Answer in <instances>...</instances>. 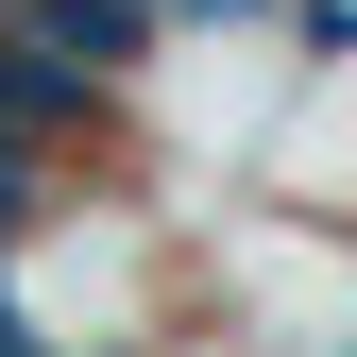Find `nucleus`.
Instances as JSON below:
<instances>
[{
    "instance_id": "1",
    "label": "nucleus",
    "mask_w": 357,
    "mask_h": 357,
    "mask_svg": "<svg viewBox=\"0 0 357 357\" xmlns=\"http://www.w3.org/2000/svg\"><path fill=\"white\" fill-rule=\"evenodd\" d=\"M273 188H306V221H357V34L306 68V102L273 119Z\"/></svg>"
}]
</instances>
